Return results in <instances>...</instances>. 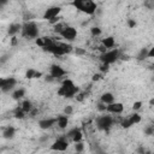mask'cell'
I'll return each mask as SVG.
<instances>
[{
    "instance_id": "obj_25",
    "label": "cell",
    "mask_w": 154,
    "mask_h": 154,
    "mask_svg": "<svg viewBox=\"0 0 154 154\" xmlns=\"http://www.w3.org/2000/svg\"><path fill=\"white\" fill-rule=\"evenodd\" d=\"M90 32H91V35H93V36H97V35H100V34H101V29H100V28H97V26H93V28L90 29Z\"/></svg>"
},
{
    "instance_id": "obj_28",
    "label": "cell",
    "mask_w": 154,
    "mask_h": 154,
    "mask_svg": "<svg viewBox=\"0 0 154 154\" xmlns=\"http://www.w3.org/2000/svg\"><path fill=\"white\" fill-rule=\"evenodd\" d=\"M35 42H36V45L37 46H40V47H45V40H43V37H36L35 38Z\"/></svg>"
},
{
    "instance_id": "obj_1",
    "label": "cell",
    "mask_w": 154,
    "mask_h": 154,
    "mask_svg": "<svg viewBox=\"0 0 154 154\" xmlns=\"http://www.w3.org/2000/svg\"><path fill=\"white\" fill-rule=\"evenodd\" d=\"M77 93H78V88L75 85V83L71 79H64L61 83V87L58 90V94L65 97H72Z\"/></svg>"
},
{
    "instance_id": "obj_5",
    "label": "cell",
    "mask_w": 154,
    "mask_h": 154,
    "mask_svg": "<svg viewBox=\"0 0 154 154\" xmlns=\"http://www.w3.org/2000/svg\"><path fill=\"white\" fill-rule=\"evenodd\" d=\"M59 35H60L63 38L67 40V41H73V40L76 38V36H77V30H76L73 26H65V28L60 31Z\"/></svg>"
},
{
    "instance_id": "obj_21",
    "label": "cell",
    "mask_w": 154,
    "mask_h": 154,
    "mask_svg": "<svg viewBox=\"0 0 154 154\" xmlns=\"http://www.w3.org/2000/svg\"><path fill=\"white\" fill-rule=\"evenodd\" d=\"M128 118H129L131 125H134V124H138V123L141 122V116H140L138 113H134V114H131V116L128 117Z\"/></svg>"
},
{
    "instance_id": "obj_9",
    "label": "cell",
    "mask_w": 154,
    "mask_h": 154,
    "mask_svg": "<svg viewBox=\"0 0 154 154\" xmlns=\"http://www.w3.org/2000/svg\"><path fill=\"white\" fill-rule=\"evenodd\" d=\"M106 111L109 112V113H117V114H119V113H122L124 111V106L120 102H113V103L106 106Z\"/></svg>"
},
{
    "instance_id": "obj_11",
    "label": "cell",
    "mask_w": 154,
    "mask_h": 154,
    "mask_svg": "<svg viewBox=\"0 0 154 154\" xmlns=\"http://www.w3.org/2000/svg\"><path fill=\"white\" fill-rule=\"evenodd\" d=\"M16 83H17V81H16V78H13V77L5 78L4 84H2V87H1V90L5 91V93H7V91H10L11 89H13V87L16 85Z\"/></svg>"
},
{
    "instance_id": "obj_22",
    "label": "cell",
    "mask_w": 154,
    "mask_h": 154,
    "mask_svg": "<svg viewBox=\"0 0 154 154\" xmlns=\"http://www.w3.org/2000/svg\"><path fill=\"white\" fill-rule=\"evenodd\" d=\"M147 54H148V48H142V49L140 51L138 55H137V59H138V60H143V59L147 58Z\"/></svg>"
},
{
    "instance_id": "obj_34",
    "label": "cell",
    "mask_w": 154,
    "mask_h": 154,
    "mask_svg": "<svg viewBox=\"0 0 154 154\" xmlns=\"http://www.w3.org/2000/svg\"><path fill=\"white\" fill-rule=\"evenodd\" d=\"M84 53H85V51H84V49H82V48H76V54L82 55V54H84Z\"/></svg>"
},
{
    "instance_id": "obj_27",
    "label": "cell",
    "mask_w": 154,
    "mask_h": 154,
    "mask_svg": "<svg viewBox=\"0 0 154 154\" xmlns=\"http://www.w3.org/2000/svg\"><path fill=\"white\" fill-rule=\"evenodd\" d=\"M64 28H65V26H64L61 23H57V24L54 25V31L58 32V34H60V31H61Z\"/></svg>"
},
{
    "instance_id": "obj_33",
    "label": "cell",
    "mask_w": 154,
    "mask_h": 154,
    "mask_svg": "<svg viewBox=\"0 0 154 154\" xmlns=\"http://www.w3.org/2000/svg\"><path fill=\"white\" fill-rule=\"evenodd\" d=\"M128 24H129L130 28H135V26H136V22L132 20V19H129V20H128Z\"/></svg>"
},
{
    "instance_id": "obj_16",
    "label": "cell",
    "mask_w": 154,
    "mask_h": 154,
    "mask_svg": "<svg viewBox=\"0 0 154 154\" xmlns=\"http://www.w3.org/2000/svg\"><path fill=\"white\" fill-rule=\"evenodd\" d=\"M67 123H69V119H67V116H65V114L59 116L57 118V124L59 125L60 129H65L67 126Z\"/></svg>"
},
{
    "instance_id": "obj_17",
    "label": "cell",
    "mask_w": 154,
    "mask_h": 154,
    "mask_svg": "<svg viewBox=\"0 0 154 154\" xmlns=\"http://www.w3.org/2000/svg\"><path fill=\"white\" fill-rule=\"evenodd\" d=\"M20 29H22V25H20V24L13 23V24H11L10 28H8V34H10V35H16L18 31H20Z\"/></svg>"
},
{
    "instance_id": "obj_42",
    "label": "cell",
    "mask_w": 154,
    "mask_h": 154,
    "mask_svg": "<svg viewBox=\"0 0 154 154\" xmlns=\"http://www.w3.org/2000/svg\"><path fill=\"white\" fill-rule=\"evenodd\" d=\"M6 2H7V1H0V6H1V5H5Z\"/></svg>"
},
{
    "instance_id": "obj_26",
    "label": "cell",
    "mask_w": 154,
    "mask_h": 154,
    "mask_svg": "<svg viewBox=\"0 0 154 154\" xmlns=\"http://www.w3.org/2000/svg\"><path fill=\"white\" fill-rule=\"evenodd\" d=\"M35 70L34 69H29L26 72H25V77L26 78H34V76H35Z\"/></svg>"
},
{
    "instance_id": "obj_29",
    "label": "cell",
    "mask_w": 154,
    "mask_h": 154,
    "mask_svg": "<svg viewBox=\"0 0 154 154\" xmlns=\"http://www.w3.org/2000/svg\"><path fill=\"white\" fill-rule=\"evenodd\" d=\"M24 114H25V113L22 111V108H18V109L16 111V113H14V117L22 119V118H24Z\"/></svg>"
},
{
    "instance_id": "obj_19",
    "label": "cell",
    "mask_w": 154,
    "mask_h": 154,
    "mask_svg": "<svg viewBox=\"0 0 154 154\" xmlns=\"http://www.w3.org/2000/svg\"><path fill=\"white\" fill-rule=\"evenodd\" d=\"M24 94H25V90H24L23 88H19V89H16V90L12 93V97H13L14 100H19V99H22V97L24 96Z\"/></svg>"
},
{
    "instance_id": "obj_38",
    "label": "cell",
    "mask_w": 154,
    "mask_h": 154,
    "mask_svg": "<svg viewBox=\"0 0 154 154\" xmlns=\"http://www.w3.org/2000/svg\"><path fill=\"white\" fill-rule=\"evenodd\" d=\"M146 134H147V135H152V134H153V128L150 126V128L146 129Z\"/></svg>"
},
{
    "instance_id": "obj_23",
    "label": "cell",
    "mask_w": 154,
    "mask_h": 154,
    "mask_svg": "<svg viewBox=\"0 0 154 154\" xmlns=\"http://www.w3.org/2000/svg\"><path fill=\"white\" fill-rule=\"evenodd\" d=\"M83 149H84V144H83L82 142L75 143V150H76V153H82Z\"/></svg>"
},
{
    "instance_id": "obj_6",
    "label": "cell",
    "mask_w": 154,
    "mask_h": 154,
    "mask_svg": "<svg viewBox=\"0 0 154 154\" xmlns=\"http://www.w3.org/2000/svg\"><path fill=\"white\" fill-rule=\"evenodd\" d=\"M67 148H69V142L64 138H58L51 146V150H55V152H65Z\"/></svg>"
},
{
    "instance_id": "obj_7",
    "label": "cell",
    "mask_w": 154,
    "mask_h": 154,
    "mask_svg": "<svg viewBox=\"0 0 154 154\" xmlns=\"http://www.w3.org/2000/svg\"><path fill=\"white\" fill-rule=\"evenodd\" d=\"M112 123H113V119H112L109 116H101V117H99L97 120H96L97 128H99V129H102V130L109 128V126L112 125Z\"/></svg>"
},
{
    "instance_id": "obj_12",
    "label": "cell",
    "mask_w": 154,
    "mask_h": 154,
    "mask_svg": "<svg viewBox=\"0 0 154 154\" xmlns=\"http://www.w3.org/2000/svg\"><path fill=\"white\" fill-rule=\"evenodd\" d=\"M54 124H57V118H49V119H42L38 122V126L42 129V130H47L49 128H52Z\"/></svg>"
},
{
    "instance_id": "obj_39",
    "label": "cell",
    "mask_w": 154,
    "mask_h": 154,
    "mask_svg": "<svg viewBox=\"0 0 154 154\" xmlns=\"http://www.w3.org/2000/svg\"><path fill=\"white\" fill-rule=\"evenodd\" d=\"M101 78V75H94L93 76V81H99Z\"/></svg>"
},
{
    "instance_id": "obj_40",
    "label": "cell",
    "mask_w": 154,
    "mask_h": 154,
    "mask_svg": "<svg viewBox=\"0 0 154 154\" xmlns=\"http://www.w3.org/2000/svg\"><path fill=\"white\" fill-rule=\"evenodd\" d=\"M41 76H42V72H37V71H36V72H35V76H34V78H40Z\"/></svg>"
},
{
    "instance_id": "obj_35",
    "label": "cell",
    "mask_w": 154,
    "mask_h": 154,
    "mask_svg": "<svg viewBox=\"0 0 154 154\" xmlns=\"http://www.w3.org/2000/svg\"><path fill=\"white\" fill-rule=\"evenodd\" d=\"M154 57V48H150V51H148L147 58H153Z\"/></svg>"
},
{
    "instance_id": "obj_36",
    "label": "cell",
    "mask_w": 154,
    "mask_h": 154,
    "mask_svg": "<svg viewBox=\"0 0 154 154\" xmlns=\"http://www.w3.org/2000/svg\"><path fill=\"white\" fill-rule=\"evenodd\" d=\"M100 70H101V71H107V70H108V65H107V64H102L101 67H100Z\"/></svg>"
},
{
    "instance_id": "obj_32",
    "label": "cell",
    "mask_w": 154,
    "mask_h": 154,
    "mask_svg": "<svg viewBox=\"0 0 154 154\" xmlns=\"http://www.w3.org/2000/svg\"><path fill=\"white\" fill-rule=\"evenodd\" d=\"M48 22L55 25L57 23H59V17H54V18H52V19H51V20H48Z\"/></svg>"
},
{
    "instance_id": "obj_3",
    "label": "cell",
    "mask_w": 154,
    "mask_h": 154,
    "mask_svg": "<svg viewBox=\"0 0 154 154\" xmlns=\"http://www.w3.org/2000/svg\"><path fill=\"white\" fill-rule=\"evenodd\" d=\"M22 35L24 37H29V38H36L37 35H38V28H37V24L32 20L30 22H26L24 25H22Z\"/></svg>"
},
{
    "instance_id": "obj_41",
    "label": "cell",
    "mask_w": 154,
    "mask_h": 154,
    "mask_svg": "<svg viewBox=\"0 0 154 154\" xmlns=\"http://www.w3.org/2000/svg\"><path fill=\"white\" fill-rule=\"evenodd\" d=\"M4 81H5V78L0 77V89H1V87H2V84H4Z\"/></svg>"
},
{
    "instance_id": "obj_14",
    "label": "cell",
    "mask_w": 154,
    "mask_h": 154,
    "mask_svg": "<svg viewBox=\"0 0 154 154\" xmlns=\"http://www.w3.org/2000/svg\"><path fill=\"white\" fill-rule=\"evenodd\" d=\"M101 102L103 105H106V106L113 103L114 102V95L112 93H103L101 95Z\"/></svg>"
},
{
    "instance_id": "obj_8",
    "label": "cell",
    "mask_w": 154,
    "mask_h": 154,
    "mask_svg": "<svg viewBox=\"0 0 154 154\" xmlns=\"http://www.w3.org/2000/svg\"><path fill=\"white\" fill-rule=\"evenodd\" d=\"M60 11H61V8H60L59 6L49 7V8H47V10L45 11V13H43V18L47 19V20H51L52 18L58 17V14L60 13Z\"/></svg>"
},
{
    "instance_id": "obj_24",
    "label": "cell",
    "mask_w": 154,
    "mask_h": 154,
    "mask_svg": "<svg viewBox=\"0 0 154 154\" xmlns=\"http://www.w3.org/2000/svg\"><path fill=\"white\" fill-rule=\"evenodd\" d=\"M72 112H73V108H72V106H70V105H67V106H65V108H64V114L65 116H71L72 114Z\"/></svg>"
},
{
    "instance_id": "obj_37",
    "label": "cell",
    "mask_w": 154,
    "mask_h": 154,
    "mask_svg": "<svg viewBox=\"0 0 154 154\" xmlns=\"http://www.w3.org/2000/svg\"><path fill=\"white\" fill-rule=\"evenodd\" d=\"M45 79H46V82H53V81H54V78H53L51 75H47Z\"/></svg>"
},
{
    "instance_id": "obj_2",
    "label": "cell",
    "mask_w": 154,
    "mask_h": 154,
    "mask_svg": "<svg viewBox=\"0 0 154 154\" xmlns=\"http://www.w3.org/2000/svg\"><path fill=\"white\" fill-rule=\"evenodd\" d=\"M71 4L77 10H79L87 14H94L96 11V4L91 0H75Z\"/></svg>"
},
{
    "instance_id": "obj_31",
    "label": "cell",
    "mask_w": 154,
    "mask_h": 154,
    "mask_svg": "<svg viewBox=\"0 0 154 154\" xmlns=\"http://www.w3.org/2000/svg\"><path fill=\"white\" fill-rule=\"evenodd\" d=\"M141 107H142V101H136V102L132 105V109H134V111H138Z\"/></svg>"
},
{
    "instance_id": "obj_10",
    "label": "cell",
    "mask_w": 154,
    "mask_h": 154,
    "mask_svg": "<svg viewBox=\"0 0 154 154\" xmlns=\"http://www.w3.org/2000/svg\"><path fill=\"white\" fill-rule=\"evenodd\" d=\"M49 75L55 79V78H59V77H63L65 75V70L59 66V65H53L51 67V71H49Z\"/></svg>"
},
{
    "instance_id": "obj_30",
    "label": "cell",
    "mask_w": 154,
    "mask_h": 154,
    "mask_svg": "<svg viewBox=\"0 0 154 154\" xmlns=\"http://www.w3.org/2000/svg\"><path fill=\"white\" fill-rule=\"evenodd\" d=\"M123 128H125V129H128V128H130L131 126V123H130V120H129V118H125L123 122H122V124H120Z\"/></svg>"
},
{
    "instance_id": "obj_15",
    "label": "cell",
    "mask_w": 154,
    "mask_h": 154,
    "mask_svg": "<svg viewBox=\"0 0 154 154\" xmlns=\"http://www.w3.org/2000/svg\"><path fill=\"white\" fill-rule=\"evenodd\" d=\"M14 135H16V130H14L13 126H7V128H5V130H4V132H2L4 138H7V140L13 138Z\"/></svg>"
},
{
    "instance_id": "obj_13",
    "label": "cell",
    "mask_w": 154,
    "mask_h": 154,
    "mask_svg": "<svg viewBox=\"0 0 154 154\" xmlns=\"http://www.w3.org/2000/svg\"><path fill=\"white\" fill-rule=\"evenodd\" d=\"M67 136H70V137H71V140H72V142H73V143L82 142V137H83V135H82V132H81V130H79V129H73V130H71V131L69 132V135H67Z\"/></svg>"
},
{
    "instance_id": "obj_43",
    "label": "cell",
    "mask_w": 154,
    "mask_h": 154,
    "mask_svg": "<svg viewBox=\"0 0 154 154\" xmlns=\"http://www.w3.org/2000/svg\"><path fill=\"white\" fill-rule=\"evenodd\" d=\"M75 154H82V153H75Z\"/></svg>"
},
{
    "instance_id": "obj_18",
    "label": "cell",
    "mask_w": 154,
    "mask_h": 154,
    "mask_svg": "<svg viewBox=\"0 0 154 154\" xmlns=\"http://www.w3.org/2000/svg\"><path fill=\"white\" fill-rule=\"evenodd\" d=\"M102 46L107 49V48H112L113 46H114V38L113 37H106V38H103L102 40Z\"/></svg>"
},
{
    "instance_id": "obj_20",
    "label": "cell",
    "mask_w": 154,
    "mask_h": 154,
    "mask_svg": "<svg viewBox=\"0 0 154 154\" xmlns=\"http://www.w3.org/2000/svg\"><path fill=\"white\" fill-rule=\"evenodd\" d=\"M22 111L24 112V113H26V112H30L31 111V108H32V105H31V102L29 101V100H25V101H23V103H22Z\"/></svg>"
},
{
    "instance_id": "obj_4",
    "label": "cell",
    "mask_w": 154,
    "mask_h": 154,
    "mask_svg": "<svg viewBox=\"0 0 154 154\" xmlns=\"http://www.w3.org/2000/svg\"><path fill=\"white\" fill-rule=\"evenodd\" d=\"M118 58H119V51L118 49L106 51L105 53L101 54V61H102V64H107V65L114 63Z\"/></svg>"
}]
</instances>
